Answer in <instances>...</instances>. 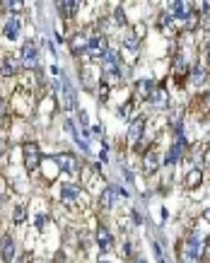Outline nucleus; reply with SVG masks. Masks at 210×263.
Instances as JSON below:
<instances>
[{
    "instance_id": "aec40b11",
    "label": "nucleus",
    "mask_w": 210,
    "mask_h": 263,
    "mask_svg": "<svg viewBox=\"0 0 210 263\" xmlns=\"http://www.w3.org/2000/svg\"><path fill=\"white\" fill-rule=\"evenodd\" d=\"M116 196H118V188H116V186H106V191L102 194V206H104V208H114Z\"/></svg>"
},
{
    "instance_id": "9b49d317",
    "label": "nucleus",
    "mask_w": 210,
    "mask_h": 263,
    "mask_svg": "<svg viewBox=\"0 0 210 263\" xmlns=\"http://www.w3.org/2000/svg\"><path fill=\"white\" fill-rule=\"evenodd\" d=\"M194 12V5L191 2H184V0H174V2H169L167 5V14H172V17H188V14Z\"/></svg>"
},
{
    "instance_id": "39448f33",
    "label": "nucleus",
    "mask_w": 210,
    "mask_h": 263,
    "mask_svg": "<svg viewBox=\"0 0 210 263\" xmlns=\"http://www.w3.org/2000/svg\"><path fill=\"white\" fill-rule=\"evenodd\" d=\"M142 136H145V118H142V116H138V118H133V121H130V126H128L126 138H128V142H130L133 148H138L140 142H142Z\"/></svg>"
},
{
    "instance_id": "b1692460",
    "label": "nucleus",
    "mask_w": 210,
    "mask_h": 263,
    "mask_svg": "<svg viewBox=\"0 0 210 263\" xmlns=\"http://www.w3.org/2000/svg\"><path fill=\"white\" fill-rule=\"evenodd\" d=\"M24 218H27V208H24V206H17L14 212H12V222H14V224H22Z\"/></svg>"
},
{
    "instance_id": "7c9ffc66",
    "label": "nucleus",
    "mask_w": 210,
    "mask_h": 263,
    "mask_svg": "<svg viewBox=\"0 0 210 263\" xmlns=\"http://www.w3.org/2000/svg\"><path fill=\"white\" fill-rule=\"evenodd\" d=\"M22 263H32V254H24V256H22Z\"/></svg>"
},
{
    "instance_id": "5701e85b",
    "label": "nucleus",
    "mask_w": 210,
    "mask_h": 263,
    "mask_svg": "<svg viewBox=\"0 0 210 263\" xmlns=\"http://www.w3.org/2000/svg\"><path fill=\"white\" fill-rule=\"evenodd\" d=\"M138 42H140L138 36H133V34H128L126 39H124V48H126L128 54H133V56H136V54H138Z\"/></svg>"
},
{
    "instance_id": "c756f323",
    "label": "nucleus",
    "mask_w": 210,
    "mask_h": 263,
    "mask_svg": "<svg viewBox=\"0 0 210 263\" xmlns=\"http://www.w3.org/2000/svg\"><path fill=\"white\" fill-rule=\"evenodd\" d=\"M36 227H39V230H44V224H46V215H36Z\"/></svg>"
},
{
    "instance_id": "f3484780",
    "label": "nucleus",
    "mask_w": 210,
    "mask_h": 263,
    "mask_svg": "<svg viewBox=\"0 0 210 263\" xmlns=\"http://www.w3.org/2000/svg\"><path fill=\"white\" fill-rule=\"evenodd\" d=\"M20 32H22V22H20V17H10L8 24H5V29H2V34H5L10 42H14V39L20 36Z\"/></svg>"
},
{
    "instance_id": "ddd939ff",
    "label": "nucleus",
    "mask_w": 210,
    "mask_h": 263,
    "mask_svg": "<svg viewBox=\"0 0 210 263\" xmlns=\"http://www.w3.org/2000/svg\"><path fill=\"white\" fill-rule=\"evenodd\" d=\"M87 44H90V36L84 32H78L72 39H70V54L72 56H80L87 51Z\"/></svg>"
},
{
    "instance_id": "72a5a7b5",
    "label": "nucleus",
    "mask_w": 210,
    "mask_h": 263,
    "mask_svg": "<svg viewBox=\"0 0 210 263\" xmlns=\"http://www.w3.org/2000/svg\"><path fill=\"white\" fill-rule=\"evenodd\" d=\"M2 114H5V102L0 99V116H2Z\"/></svg>"
},
{
    "instance_id": "2eb2a0df",
    "label": "nucleus",
    "mask_w": 210,
    "mask_h": 263,
    "mask_svg": "<svg viewBox=\"0 0 210 263\" xmlns=\"http://www.w3.org/2000/svg\"><path fill=\"white\" fill-rule=\"evenodd\" d=\"M97 244H99V249L104 251V254L114 246V236H112V232H109L104 224H99V227H97Z\"/></svg>"
},
{
    "instance_id": "393cba45",
    "label": "nucleus",
    "mask_w": 210,
    "mask_h": 263,
    "mask_svg": "<svg viewBox=\"0 0 210 263\" xmlns=\"http://www.w3.org/2000/svg\"><path fill=\"white\" fill-rule=\"evenodd\" d=\"M186 32H191V29H198V12H196V8H194V12L186 17Z\"/></svg>"
},
{
    "instance_id": "dca6fc26",
    "label": "nucleus",
    "mask_w": 210,
    "mask_h": 263,
    "mask_svg": "<svg viewBox=\"0 0 210 263\" xmlns=\"http://www.w3.org/2000/svg\"><path fill=\"white\" fill-rule=\"evenodd\" d=\"M184 138L182 140H176V142H172V148H169V152H167V160H164V164L172 166V164H176L179 160H182V154H184Z\"/></svg>"
},
{
    "instance_id": "f03ea898",
    "label": "nucleus",
    "mask_w": 210,
    "mask_h": 263,
    "mask_svg": "<svg viewBox=\"0 0 210 263\" xmlns=\"http://www.w3.org/2000/svg\"><path fill=\"white\" fill-rule=\"evenodd\" d=\"M20 60H22V68H27V70H36V68H39V48H36V44H34V42H24V44H22Z\"/></svg>"
},
{
    "instance_id": "2f4dec72",
    "label": "nucleus",
    "mask_w": 210,
    "mask_h": 263,
    "mask_svg": "<svg viewBox=\"0 0 210 263\" xmlns=\"http://www.w3.org/2000/svg\"><path fill=\"white\" fill-rule=\"evenodd\" d=\"M206 56H208V60H210V36H208V42H206Z\"/></svg>"
},
{
    "instance_id": "e433bc0d",
    "label": "nucleus",
    "mask_w": 210,
    "mask_h": 263,
    "mask_svg": "<svg viewBox=\"0 0 210 263\" xmlns=\"http://www.w3.org/2000/svg\"><path fill=\"white\" fill-rule=\"evenodd\" d=\"M102 263H109V261H102Z\"/></svg>"
},
{
    "instance_id": "f257e3e1",
    "label": "nucleus",
    "mask_w": 210,
    "mask_h": 263,
    "mask_svg": "<svg viewBox=\"0 0 210 263\" xmlns=\"http://www.w3.org/2000/svg\"><path fill=\"white\" fill-rule=\"evenodd\" d=\"M22 154H24V166H27V172H36L39 166H42V150H39V145L34 142V140H29L22 145Z\"/></svg>"
},
{
    "instance_id": "cd10ccee",
    "label": "nucleus",
    "mask_w": 210,
    "mask_h": 263,
    "mask_svg": "<svg viewBox=\"0 0 210 263\" xmlns=\"http://www.w3.org/2000/svg\"><path fill=\"white\" fill-rule=\"evenodd\" d=\"M114 17H116V22H118L121 27L126 24V20H124V12H121V8H116V10H114Z\"/></svg>"
},
{
    "instance_id": "c85d7f7f",
    "label": "nucleus",
    "mask_w": 210,
    "mask_h": 263,
    "mask_svg": "<svg viewBox=\"0 0 210 263\" xmlns=\"http://www.w3.org/2000/svg\"><path fill=\"white\" fill-rule=\"evenodd\" d=\"M130 106H133V102H126V104L118 109V114H121V116H128V114H130Z\"/></svg>"
},
{
    "instance_id": "7ed1b4c3",
    "label": "nucleus",
    "mask_w": 210,
    "mask_h": 263,
    "mask_svg": "<svg viewBox=\"0 0 210 263\" xmlns=\"http://www.w3.org/2000/svg\"><path fill=\"white\" fill-rule=\"evenodd\" d=\"M200 251H203V242L198 234H191L184 244V263H198L200 258Z\"/></svg>"
},
{
    "instance_id": "423d86ee",
    "label": "nucleus",
    "mask_w": 210,
    "mask_h": 263,
    "mask_svg": "<svg viewBox=\"0 0 210 263\" xmlns=\"http://www.w3.org/2000/svg\"><path fill=\"white\" fill-rule=\"evenodd\" d=\"M154 87H157V84H154L152 80H138V82L133 84V99H136V102H150Z\"/></svg>"
},
{
    "instance_id": "4be33fe9",
    "label": "nucleus",
    "mask_w": 210,
    "mask_h": 263,
    "mask_svg": "<svg viewBox=\"0 0 210 263\" xmlns=\"http://www.w3.org/2000/svg\"><path fill=\"white\" fill-rule=\"evenodd\" d=\"M206 78H208V70L203 68V66H194L191 68V84H203Z\"/></svg>"
},
{
    "instance_id": "f8f14e48",
    "label": "nucleus",
    "mask_w": 210,
    "mask_h": 263,
    "mask_svg": "<svg viewBox=\"0 0 210 263\" xmlns=\"http://www.w3.org/2000/svg\"><path fill=\"white\" fill-rule=\"evenodd\" d=\"M0 256L5 263L14 261V239L10 234H2V239H0Z\"/></svg>"
},
{
    "instance_id": "a211bd4d",
    "label": "nucleus",
    "mask_w": 210,
    "mask_h": 263,
    "mask_svg": "<svg viewBox=\"0 0 210 263\" xmlns=\"http://www.w3.org/2000/svg\"><path fill=\"white\" fill-rule=\"evenodd\" d=\"M142 169H145V174H154V172L160 169V157H157V152H148L142 157Z\"/></svg>"
},
{
    "instance_id": "1a4fd4ad",
    "label": "nucleus",
    "mask_w": 210,
    "mask_h": 263,
    "mask_svg": "<svg viewBox=\"0 0 210 263\" xmlns=\"http://www.w3.org/2000/svg\"><path fill=\"white\" fill-rule=\"evenodd\" d=\"M150 106L157 111H164L169 106V92L167 87H162V84H157L152 92V97H150Z\"/></svg>"
},
{
    "instance_id": "a878e982",
    "label": "nucleus",
    "mask_w": 210,
    "mask_h": 263,
    "mask_svg": "<svg viewBox=\"0 0 210 263\" xmlns=\"http://www.w3.org/2000/svg\"><path fill=\"white\" fill-rule=\"evenodd\" d=\"M78 118H80V128H82L84 133H87V130H90V116H87V111H78Z\"/></svg>"
},
{
    "instance_id": "bb28decb",
    "label": "nucleus",
    "mask_w": 210,
    "mask_h": 263,
    "mask_svg": "<svg viewBox=\"0 0 210 263\" xmlns=\"http://www.w3.org/2000/svg\"><path fill=\"white\" fill-rule=\"evenodd\" d=\"M0 8H2V10H12V12H17V10L22 8V2H0Z\"/></svg>"
},
{
    "instance_id": "0eeeda50",
    "label": "nucleus",
    "mask_w": 210,
    "mask_h": 263,
    "mask_svg": "<svg viewBox=\"0 0 210 263\" xmlns=\"http://www.w3.org/2000/svg\"><path fill=\"white\" fill-rule=\"evenodd\" d=\"M20 70H22V60H20L17 56L10 54L2 58V63H0V75H2V78H14Z\"/></svg>"
},
{
    "instance_id": "6e6552de",
    "label": "nucleus",
    "mask_w": 210,
    "mask_h": 263,
    "mask_svg": "<svg viewBox=\"0 0 210 263\" xmlns=\"http://www.w3.org/2000/svg\"><path fill=\"white\" fill-rule=\"evenodd\" d=\"M56 94H58V99H60V104H63V109L66 111H70L72 106H75V90H72V84H70L68 80L60 82Z\"/></svg>"
},
{
    "instance_id": "9d476101",
    "label": "nucleus",
    "mask_w": 210,
    "mask_h": 263,
    "mask_svg": "<svg viewBox=\"0 0 210 263\" xmlns=\"http://www.w3.org/2000/svg\"><path fill=\"white\" fill-rule=\"evenodd\" d=\"M56 162H58V166H60L63 172H68L70 176L80 174V162H78V157H72V154H58Z\"/></svg>"
},
{
    "instance_id": "c9c22d12",
    "label": "nucleus",
    "mask_w": 210,
    "mask_h": 263,
    "mask_svg": "<svg viewBox=\"0 0 210 263\" xmlns=\"http://www.w3.org/2000/svg\"><path fill=\"white\" fill-rule=\"evenodd\" d=\"M206 142H208V145H210V130H208V136H206Z\"/></svg>"
},
{
    "instance_id": "412c9836",
    "label": "nucleus",
    "mask_w": 210,
    "mask_h": 263,
    "mask_svg": "<svg viewBox=\"0 0 210 263\" xmlns=\"http://www.w3.org/2000/svg\"><path fill=\"white\" fill-rule=\"evenodd\" d=\"M200 181H203V172L200 169H188V174H186V188H196V186H200Z\"/></svg>"
},
{
    "instance_id": "20e7f679",
    "label": "nucleus",
    "mask_w": 210,
    "mask_h": 263,
    "mask_svg": "<svg viewBox=\"0 0 210 263\" xmlns=\"http://www.w3.org/2000/svg\"><path fill=\"white\" fill-rule=\"evenodd\" d=\"M106 36L104 34H94V36H90V44H87V51L84 54L90 56V58H104L106 51H109V46H106Z\"/></svg>"
},
{
    "instance_id": "473e14b6",
    "label": "nucleus",
    "mask_w": 210,
    "mask_h": 263,
    "mask_svg": "<svg viewBox=\"0 0 210 263\" xmlns=\"http://www.w3.org/2000/svg\"><path fill=\"white\" fill-rule=\"evenodd\" d=\"M203 220H206V222L210 224V210H206V212H203Z\"/></svg>"
},
{
    "instance_id": "6ab92c4d",
    "label": "nucleus",
    "mask_w": 210,
    "mask_h": 263,
    "mask_svg": "<svg viewBox=\"0 0 210 263\" xmlns=\"http://www.w3.org/2000/svg\"><path fill=\"white\" fill-rule=\"evenodd\" d=\"M78 8H80V2H72V0H66V2H58L56 5V10L63 17H72V14L78 12Z\"/></svg>"
},
{
    "instance_id": "4468645a",
    "label": "nucleus",
    "mask_w": 210,
    "mask_h": 263,
    "mask_svg": "<svg viewBox=\"0 0 210 263\" xmlns=\"http://www.w3.org/2000/svg\"><path fill=\"white\" fill-rule=\"evenodd\" d=\"M80 188L75 186V184H63V188H60V200L66 203V206H72L78 198H80Z\"/></svg>"
},
{
    "instance_id": "f704fd0d",
    "label": "nucleus",
    "mask_w": 210,
    "mask_h": 263,
    "mask_svg": "<svg viewBox=\"0 0 210 263\" xmlns=\"http://www.w3.org/2000/svg\"><path fill=\"white\" fill-rule=\"evenodd\" d=\"M133 263H145V258H136V261H133Z\"/></svg>"
}]
</instances>
